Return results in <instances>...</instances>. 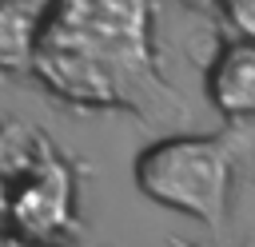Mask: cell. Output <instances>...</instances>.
Returning a JSON list of instances; mask_svg holds the SVG:
<instances>
[{
    "instance_id": "6da1fadb",
    "label": "cell",
    "mask_w": 255,
    "mask_h": 247,
    "mask_svg": "<svg viewBox=\"0 0 255 247\" xmlns=\"http://www.w3.org/2000/svg\"><path fill=\"white\" fill-rule=\"evenodd\" d=\"M32 76L80 108H124L155 84L147 0H48Z\"/></svg>"
},
{
    "instance_id": "7a4b0ae2",
    "label": "cell",
    "mask_w": 255,
    "mask_h": 247,
    "mask_svg": "<svg viewBox=\"0 0 255 247\" xmlns=\"http://www.w3.org/2000/svg\"><path fill=\"white\" fill-rule=\"evenodd\" d=\"M131 175L151 203L215 227L227 211L231 151L211 135H167L135 155Z\"/></svg>"
},
{
    "instance_id": "3957f363",
    "label": "cell",
    "mask_w": 255,
    "mask_h": 247,
    "mask_svg": "<svg viewBox=\"0 0 255 247\" xmlns=\"http://www.w3.org/2000/svg\"><path fill=\"white\" fill-rule=\"evenodd\" d=\"M76 223V179L72 167L48 151L32 171H24L8 187V231L28 243H56Z\"/></svg>"
},
{
    "instance_id": "277c9868",
    "label": "cell",
    "mask_w": 255,
    "mask_h": 247,
    "mask_svg": "<svg viewBox=\"0 0 255 247\" xmlns=\"http://www.w3.org/2000/svg\"><path fill=\"white\" fill-rule=\"evenodd\" d=\"M207 100L227 120L255 116V40H231L219 48L207 72Z\"/></svg>"
},
{
    "instance_id": "5b68a950",
    "label": "cell",
    "mask_w": 255,
    "mask_h": 247,
    "mask_svg": "<svg viewBox=\"0 0 255 247\" xmlns=\"http://www.w3.org/2000/svg\"><path fill=\"white\" fill-rule=\"evenodd\" d=\"M40 12L24 0H0V72H32Z\"/></svg>"
},
{
    "instance_id": "8992f818",
    "label": "cell",
    "mask_w": 255,
    "mask_h": 247,
    "mask_svg": "<svg viewBox=\"0 0 255 247\" xmlns=\"http://www.w3.org/2000/svg\"><path fill=\"white\" fill-rule=\"evenodd\" d=\"M219 8L235 40H255V0H219Z\"/></svg>"
},
{
    "instance_id": "52a82bcc",
    "label": "cell",
    "mask_w": 255,
    "mask_h": 247,
    "mask_svg": "<svg viewBox=\"0 0 255 247\" xmlns=\"http://www.w3.org/2000/svg\"><path fill=\"white\" fill-rule=\"evenodd\" d=\"M0 231H8V179L0 175Z\"/></svg>"
},
{
    "instance_id": "ba28073f",
    "label": "cell",
    "mask_w": 255,
    "mask_h": 247,
    "mask_svg": "<svg viewBox=\"0 0 255 247\" xmlns=\"http://www.w3.org/2000/svg\"><path fill=\"white\" fill-rule=\"evenodd\" d=\"M0 247H36V243H28V239L16 235V231H0Z\"/></svg>"
},
{
    "instance_id": "9c48e42d",
    "label": "cell",
    "mask_w": 255,
    "mask_h": 247,
    "mask_svg": "<svg viewBox=\"0 0 255 247\" xmlns=\"http://www.w3.org/2000/svg\"><path fill=\"white\" fill-rule=\"evenodd\" d=\"M215 4H219V0H215Z\"/></svg>"
}]
</instances>
